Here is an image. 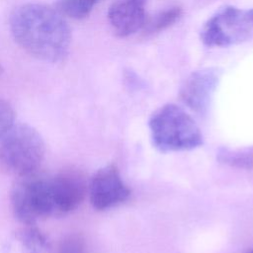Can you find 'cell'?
Listing matches in <instances>:
<instances>
[{
    "instance_id": "cell-1",
    "label": "cell",
    "mask_w": 253,
    "mask_h": 253,
    "mask_svg": "<svg viewBox=\"0 0 253 253\" xmlns=\"http://www.w3.org/2000/svg\"><path fill=\"white\" fill-rule=\"evenodd\" d=\"M9 26L15 42L30 55L48 62L67 56L71 31L56 9L39 3L20 5L12 12Z\"/></svg>"
},
{
    "instance_id": "cell-13",
    "label": "cell",
    "mask_w": 253,
    "mask_h": 253,
    "mask_svg": "<svg viewBox=\"0 0 253 253\" xmlns=\"http://www.w3.org/2000/svg\"><path fill=\"white\" fill-rule=\"evenodd\" d=\"M182 10L179 7H173L171 9L165 10L153 18L147 20L144 24V29L148 33H156L165 30L172 24H174L181 16Z\"/></svg>"
},
{
    "instance_id": "cell-5",
    "label": "cell",
    "mask_w": 253,
    "mask_h": 253,
    "mask_svg": "<svg viewBox=\"0 0 253 253\" xmlns=\"http://www.w3.org/2000/svg\"><path fill=\"white\" fill-rule=\"evenodd\" d=\"M253 37V9L226 6L210 18L201 31L209 46H229Z\"/></svg>"
},
{
    "instance_id": "cell-15",
    "label": "cell",
    "mask_w": 253,
    "mask_h": 253,
    "mask_svg": "<svg viewBox=\"0 0 253 253\" xmlns=\"http://www.w3.org/2000/svg\"><path fill=\"white\" fill-rule=\"evenodd\" d=\"M15 121V111L11 104L0 98V136L8 130Z\"/></svg>"
},
{
    "instance_id": "cell-12",
    "label": "cell",
    "mask_w": 253,
    "mask_h": 253,
    "mask_svg": "<svg viewBox=\"0 0 253 253\" xmlns=\"http://www.w3.org/2000/svg\"><path fill=\"white\" fill-rule=\"evenodd\" d=\"M217 159L232 167L253 169V147L240 149L222 148L217 154Z\"/></svg>"
},
{
    "instance_id": "cell-4",
    "label": "cell",
    "mask_w": 253,
    "mask_h": 253,
    "mask_svg": "<svg viewBox=\"0 0 253 253\" xmlns=\"http://www.w3.org/2000/svg\"><path fill=\"white\" fill-rule=\"evenodd\" d=\"M10 201L15 216L25 225L53 216L49 176L37 171L18 177L12 186Z\"/></svg>"
},
{
    "instance_id": "cell-6",
    "label": "cell",
    "mask_w": 253,
    "mask_h": 253,
    "mask_svg": "<svg viewBox=\"0 0 253 253\" xmlns=\"http://www.w3.org/2000/svg\"><path fill=\"white\" fill-rule=\"evenodd\" d=\"M88 190L84 173L75 167H66L49 176V191L53 216H61L78 208Z\"/></svg>"
},
{
    "instance_id": "cell-2",
    "label": "cell",
    "mask_w": 253,
    "mask_h": 253,
    "mask_svg": "<svg viewBox=\"0 0 253 253\" xmlns=\"http://www.w3.org/2000/svg\"><path fill=\"white\" fill-rule=\"evenodd\" d=\"M44 152V141L36 128L14 124L0 136V171L17 178L37 172Z\"/></svg>"
},
{
    "instance_id": "cell-10",
    "label": "cell",
    "mask_w": 253,
    "mask_h": 253,
    "mask_svg": "<svg viewBox=\"0 0 253 253\" xmlns=\"http://www.w3.org/2000/svg\"><path fill=\"white\" fill-rule=\"evenodd\" d=\"M16 237L27 253H45L48 249L45 235L35 224H28L21 228L16 233Z\"/></svg>"
},
{
    "instance_id": "cell-8",
    "label": "cell",
    "mask_w": 253,
    "mask_h": 253,
    "mask_svg": "<svg viewBox=\"0 0 253 253\" xmlns=\"http://www.w3.org/2000/svg\"><path fill=\"white\" fill-rule=\"evenodd\" d=\"M217 83V70L206 68L195 71L181 87V100L190 109L202 114L208 109Z\"/></svg>"
},
{
    "instance_id": "cell-16",
    "label": "cell",
    "mask_w": 253,
    "mask_h": 253,
    "mask_svg": "<svg viewBox=\"0 0 253 253\" xmlns=\"http://www.w3.org/2000/svg\"><path fill=\"white\" fill-rule=\"evenodd\" d=\"M2 73H3V68H2V66H1V64H0V77H1Z\"/></svg>"
},
{
    "instance_id": "cell-7",
    "label": "cell",
    "mask_w": 253,
    "mask_h": 253,
    "mask_svg": "<svg viewBox=\"0 0 253 253\" xmlns=\"http://www.w3.org/2000/svg\"><path fill=\"white\" fill-rule=\"evenodd\" d=\"M88 191L93 208L99 211L124 203L130 194L115 165L100 168L92 177Z\"/></svg>"
},
{
    "instance_id": "cell-17",
    "label": "cell",
    "mask_w": 253,
    "mask_h": 253,
    "mask_svg": "<svg viewBox=\"0 0 253 253\" xmlns=\"http://www.w3.org/2000/svg\"><path fill=\"white\" fill-rule=\"evenodd\" d=\"M247 253H253V249H252V250H250V251H248Z\"/></svg>"
},
{
    "instance_id": "cell-11",
    "label": "cell",
    "mask_w": 253,
    "mask_h": 253,
    "mask_svg": "<svg viewBox=\"0 0 253 253\" xmlns=\"http://www.w3.org/2000/svg\"><path fill=\"white\" fill-rule=\"evenodd\" d=\"M101 0H58L56 10L65 17L82 20L89 16L93 8Z\"/></svg>"
},
{
    "instance_id": "cell-14",
    "label": "cell",
    "mask_w": 253,
    "mask_h": 253,
    "mask_svg": "<svg viewBox=\"0 0 253 253\" xmlns=\"http://www.w3.org/2000/svg\"><path fill=\"white\" fill-rule=\"evenodd\" d=\"M57 253H88L84 237L79 233H69L59 241Z\"/></svg>"
},
{
    "instance_id": "cell-3",
    "label": "cell",
    "mask_w": 253,
    "mask_h": 253,
    "mask_svg": "<svg viewBox=\"0 0 253 253\" xmlns=\"http://www.w3.org/2000/svg\"><path fill=\"white\" fill-rule=\"evenodd\" d=\"M148 126L154 146L163 152L191 150L203 145V135L193 118L181 107L167 104L150 117Z\"/></svg>"
},
{
    "instance_id": "cell-9",
    "label": "cell",
    "mask_w": 253,
    "mask_h": 253,
    "mask_svg": "<svg viewBox=\"0 0 253 253\" xmlns=\"http://www.w3.org/2000/svg\"><path fill=\"white\" fill-rule=\"evenodd\" d=\"M146 0H116L110 6L108 19L119 37H127L144 27Z\"/></svg>"
}]
</instances>
